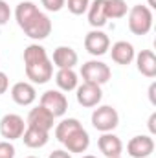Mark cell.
I'll return each instance as SVG.
<instances>
[{"label":"cell","mask_w":156,"mask_h":158,"mask_svg":"<svg viewBox=\"0 0 156 158\" xmlns=\"http://www.w3.org/2000/svg\"><path fill=\"white\" fill-rule=\"evenodd\" d=\"M15 20L18 24V28L33 40H44L50 37L51 33V20L46 13H42L39 7L26 0L20 2L15 9Z\"/></svg>","instance_id":"obj_1"},{"label":"cell","mask_w":156,"mask_h":158,"mask_svg":"<svg viewBox=\"0 0 156 158\" xmlns=\"http://www.w3.org/2000/svg\"><path fill=\"white\" fill-rule=\"evenodd\" d=\"M24 70L31 85H44L53 77V64L46 53V48L39 42L30 44L24 50Z\"/></svg>","instance_id":"obj_2"},{"label":"cell","mask_w":156,"mask_h":158,"mask_svg":"<svg viewBox=\"0 0 156 158\" xmlns=\"http://www.w3.org/2000/svg\"><path fill=\"white\" fill-rule=\"evenodd\" d=\"M55 138L68 153H84L90 147V134L84 131L77 118H66L57 123Z\"/></svg>","instance_id":"obj_3"},{"label":"cell","mask_w":156,"mask_h":158,"mask_svg":"<svg viewBox=\"0 0 156 158\" xmlns=\"http://www.w3.org/2000/svg\"><path fill=\"white\" fill-rule=\"evenodd\" d=\"M127 24H129V30L132 35H147L151 30H153V9H149L147 6L143 4H138V6H132L127 13Z\"/></svg>","instance_id":"obj_4"},{"label":"cell","mask_w":156,"mask_h":158,"mask_svg":"<svg viewBox=\"0 0 156 158\" xmlns=\"http://www.w3.org/2000/svg\"><path fill=\"white\" fill-rule=\"evenodd\" d=\"M92 127L99 132H112L119 125V114L114 107L110 105H97V109H94L92 112Z\"/></svg>","instance_id":"obj_5"},{"label":"cell","mask_w":156,"mask_h":158,"mask_svg":"<svg viewBox=\"0 0 156 158\" xmlns=\"http://www.w3.org/2000/svg\"><path fill=\"white\" fill-rule=\"evenodd\" d=\"M81 77H83V83H92V85L101 86V85L110 81L112 72H110V66L105 64L103 61L92 59V61H86L81 66Z\"/></svg>","instance_id":"obj_6"},{"label":"cell","mask_w":156,"mask_h":158,"mask_svg":"<svg viewBox=\"0 0 156 158\" xmlns=\"http://www.w3.org/2000/svg\"><path fill=\"white\" fill-rule=\"evenodd\" d=\"M24 131H26V121H24L22 116L11 114V112L2 116V119H0V134H2L4 140L15 142V140L22 138Z\"/></svg>","instance_id":"obj_7"},{"label":"cell","mask_w":156,"mask_h":158,"mask_svg":"<svg viewBox=\"0 0 156 158\" xmlns=\"http://www.w3.org/2000/svg\"><path fill=\"white\" fill-rule=\"evenodd\" d=\"M40 105L44 109H48L55 118H61L66 114L68 110V99L66 96L61 92V90H46L42 96H40Z\"/></svg>","instance_id":"obj_8"},{"label":"cell","mask_w":156,"mask_h":158,"mask_svg":"<svg viewBox=\"0 0 156 158\" xmlns=\"http://www.w3.org/2000/svg\"><path fill=\"white\" fill-rule=\"evenodd\" d=\"M76 98H77V103L81 107H86V109H94L101 103L103 99V90L99 85H92V83H83L77 85L76 88Z\"/></svg>","instance_id":"obj_9"},{"label":"cell","mask_w":156,"mask_h":158,"mask_svg":"<svg viewBox=\"0 0 156 158\" xmlns=\"http://www.w3.org/2000/svg\"><path fill=\"white\" fill-rule=\"evenodd\" d=\"M109 48H110V39H109V35L105 31L92 30V31L86 33V37H84V50L90 55L101 57V55H105L109 52Z\"/></svg>","instance_id":"obj_10"},{"label":"cell","mask_w":156,"mask_h":158,"mask_svg":"<svg viewBox=\"0 0 156 158\" xmlns=\"http://www.w3.org/2000/svg\"><path fill=\"white\" fill-rule=\"evenodd\" d=\"M127 153L132 158H149L154 153V140L151 134H140L130 138L127 143Z\"/></svg>","instance_id":"obj_11"},{"label":"cell","mask_w":156,"mask_h":158,"mask_svg":"<svg viewBox=\"0 0 156 158\" xmlns=\"http://www.w3.org/2000/svg\"><path fill=\"white\" fill-rule=\"evenodd\" d=\"M11 99L20 107H30L37 99V90L28 81H18L11 86Z\"/></svg>","instance_id":"obj_12"},{"label":"cell","mask_w":156,"mask_h":158,"mask_svg":"<svg viewBox=\"0 0 156 158\" xmlns=\"http://www.w3.org/2000/svg\"><path fill=\"white\" fill-rule=\"evenodd\" d=\"M53 123H55V116L48 109H44L42 105L31 109L30 114H28V118H26V125L28 127H37V129L48 131V132L53 129Z\"/></svg>","instance_id":"obj_13"},{"label":"cell","mask_w":156,"mask_h":158,"mask_svg":"<svg viewBox=\"0 0 156 158\" xmlns=\"http://www.w3.org/2000/svg\"><path fill=\"white\" fill-rule=\"evenodd\" d=\"M97 147L107 158H117L123 153V142L114 132H101L97 138Z\"/></svg>","instance_id":"obj_14"},{"label":"cell","mask_w":156,"mask_h":158,"mask_svg":"<svg viewBox=\"0 0 156 158\" xmlns=\"http://www.w3.org/2000/svg\"><path fill=\"white\" fill-rule=\"evenodd\" d=\"M109 50H110L112 61L116 64H119V66H129L134 61V57H136L134 46L130 42H127V40H117V42L112 44V48H109Z\"/></svg>","instance_id":"obj_15"},{"label":"cell","mask_w":156,"mask_h":158,"mask_svg":"<svg viewBox=\"0 0 156 158\" xmlns=\"http://www.w3.org/2000/svg\"><path fill=\"white\" fill-rule=\"evenodd\" d=\"M77 63H79V55L72 46H57L53 50L51 64L57 66L59 70L61 68H74Z\"/></svg>","instance_id":"obj_16"},{"label":"cell","mask_w":156,"mask_h":158,"mask_svg":"<svg viewBox=\"0 0 156 158\" xmlns=\"http://www.w3.org/2000/svg\"><path fill=\"white\" fill-rule=\"evenodd\" d=\"M134 61H136V68L142 76L149 79L156 77V55L153 53V50H142L140 53H136Z\"/></svg>","instance_id":"obj_17"},{"label":"cell","mask_w":156,"mask_h":158,"mask_svg":"<svg viewBox=\"0 0 156 158\" xmlns=\"http://www.w3.org/2000/svg\"><path fill=\"white\" fill-rule=\"evenodd\" d=\"M22 142L30 149H40L50 142V132L42 131V129H37V127H28L26 125V131L22 134Z\"/></svg>","instance_id":"obj_18"},{"label":"cell","mask_w":156,"mask_h":158,"mask_svg":"<svg viewBox=\"0 0 156 158\" xmlns=\"http://www.w3.org/2000/svg\"><path fill=\"white\" fill-rule=\"evenodd\" d=\"M86 13H88V24L94 30H99V28H103L109 22L107 13H105V0H94V2H90Z\"/></svg>","instance_id":"obj_19"},{"label":"cell","mask_w":156,"mask_h":158,"mask_svg":"<svg viewBox=\"0 0 156 158\" xmlns=\"http://www.w3.org/2000/svg\"><path fill=\"white\" fill-rule=\"evenodd\" d=\"M55 83L61 92H72L79 85V76L74 68H61L55 74Z\"/></svg>","instance_id":"obj_20"},{"label":"cell","mask_w":156,"mask_h":158,"mask_svg":"<svg viewBox=\"0 0 156 158\" xmlns=\"http://www.w3.org/2000/svg\"><path fill=\"white\" fill-rule=\"evenodd\" d=\"M105 13L109 20H117L123 19L129 13L127 2L125 0H105Z\"/></svg>","instance_id":"obj_21"},{"label":"cell","mask_w":156,"mask_h":158,"mask_svg":"<svg viewBox=\"0 0 156 158\" xmlns=\"http://www.w3.org/2000/svg\"><path fill=\"white\" fill-rule=\"evenodd\" d=\"M64 6L68 7V11L72 15H83V13H86V9L90 6V0H66Z\"/></svg>","instance_id":"obj_22"},{"label":"cell","mask_w":156,"mask_h":158,"mask_svg":"<svg viewBox=\"0 0 156 158\" xmlns=\"http://www.w3.org/2000/svg\"><path fill=\"white\" fill-rule=\"evenodd\" d=\"M15 155H17V149L13 142H7V140L0 142V158H15Z\"/></svg>","instance_id":"obj_23"},{"label":"cell","mask_w":156,"mask_h":158,"mask_svg":"<svg viewBox=\"0 0 156 158\" xmlns=\"http://www.w3.org/2000/svg\"><path fill=\"white\" fill-rule=\"evenodd\" d=\"M40 2H42L46 11H53V13L61 11L64 7V4H66V0H40Z\"/></svg>","instance_id":"obj_24"},{"label":"cell","mask_w":156,"mask_h":158,"mask_svg":"<svg viewBox=\"0 0 156 158\" xmlns=\"http://www.w3.org/2000/svg\"><path fill=\"white\" fill-rule=\"evenodd\" d=\"M11 19V9L6 0H0V26H6Z\"/></svg>","instance_id":"obj_25"},{"label":"cell","mask_w":156,"mask_h":158,"mask_svg":"<svg viewBox=\"0 0 156 158\" xmlns=\"http://www.w3.org/2000/svg\"><path fill=\"white\" fill-rule=\"evenodd\" d=\"M7 88H9V77H7V74H6V72H2V70H0V96H2V94H6V92H7Z\"/></svg>","instance_id":"obj_26"},{"label":"cell","mask_w":156,"mask_h":158,"mask_svg":"<svg viewBox=\"0 0 156 158\" xmlns=\"http://www.w3.org/2000/svg\"><path fill=\"white\" fill-rule=\"evenodd\" d=\"M48 158H72V153H68L66 149H57V151L50 153Z\"/></svg>","instance_id":"obj_27"},{"label":"cell","mask_w":156,"mask_h":158,"mask_svg":"<svg viewBox=\"0 0 156 158\" xmlns=\"http://www.w3.org/2000/svg\"><path fill=\"white\" fill-rule=\"evenodd\" d=\"M156 112H153L151 116H149V132H151V136L156 134Z\"/></svg>","instance_id":"obj_28"},{"label":"cell","mask_w":156,"mask_h":158,"mask_svg":"<svg viewBox=\"0 0 156 158\" xmlns=\"http://www.w3.org/2000/svg\"><path fill=\"white\" fill-rule=\"evenodd\" d=\"M154 92H156V83H151V86H149V99H151V103H153V105H156Z\"/></svg>","instance_id":"obj_29"},{"label":"cell","mask_w":156,"mask_h":158,"mask_svg":"<svg viewBox=\"0 0 156 158\" xmlns=\"http://www.w3.org/2000/svg\"><path fill=\"white\" fill-rule=\"evenodd\" d=\"M147 7H149V9H154V7H156V2H154V0H149Z\"/></svg>","instance_id":"obj_30"},{"label":"cell","mask_w":156,"mask_h":158,"mask_svg":"<svg viewBox=\"0 0 156 158\" xmlns=\"http://www.w3.org/2000/svg\"><path fill=\"white\" fill-rule=\"evenodd\" d=\"M83 158H97V156H94V155H84Z\"/></svg>","instance_id":"obj_31"},{"label":"cell","mask_w":156,"mask_h":158,"mask_svg":"<svg viewBox=\"0 0 156 158\" xmlns=\"http://www.w3.org/2000/svg\"><path fill=\"white\" fill-rule=\"evenodd\" d=\"M26 158H39V156H26Z\"/></svg>","instance_id":"obj_32"},{"label":"cell","mask_w":156,"mask_h":158,"mask_svg":"<svg viewBox=\"0 0 156 158\" xmlns=\"http://www.w3.org/2000/svg\"><path fill=\"white\" fill-rule=\"evenodd\" d=\"M117 158H121V156H117Z\"/></svg>","instance_id":"obj_33"}]
</instances>
